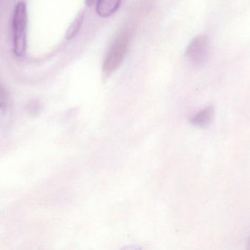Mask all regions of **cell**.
<instances>
[{
	"mask_svg": "<svg viewBox=\"0 0 250 250\" xmlns=\"http://www.w3.org/2000/svg\"><path fill=\"white\" fill-rule=\"evenodd\" d=\"M84 15L85 13L83 10H82L80 13H78L77 16L75 18L74 20L67 29L65 35L66 39H72L79 33L82 24H83V20H84Z\"/></svg>",
	"mask_w": 250,
	"mask_h": 250,
	"instance_id": "cell-6",
	"label": "cell"
},
{
	"mask_svg": "<svg viewBox=\"0 0 250 250\" xmlns=\"http://www.w3.org/2000/svg\"><path fill=\"white\" fill-rule=\"evenodd\" d=\"M95 0H85V3L87 6H92L95 3Z\"/></svg>",
	"mask_w": 250,
	"mask_h": 250,
	"instance_id": "cell-7",
	"label": "cell"
},
{
	"mask_svg": "<svg viewBox=\"0 0 250 250\" xmlns=\"http://www.w3.org/2000/svg\"><path fill=\"white\" fill-rule=\"evenodd\" d=\"M28 15L26 3L20 1L16 4L12 19L13 49L15 55L22 57L26 51V29Z\"/></svg>",
	"mask_w": 250,
	"mask_h": 250,
	"instance_id": "cell-1",
	"label": "cell"
},
{
	"mask_svg": "<svg viewBox=\"0 0 250 250\" xmlns=\"http://www.w3.org/2000/svg\"><path fill=\"white\" fill-rule=\"evenodd\" d=\"M122 0H98L96 11L98 16L107 18L114 14L118 10Z\"/></svg>",
	"mask_w": 250,
	"mask_h": 250,
	"instance_id": "cell-4",
	"label": "cell"
},
{
	"mask_svg": "<svg viewBox=\"0 0 250 250\" xmlns=\"http://www.w3.org/2000/svg\"><path fill=\"white\" fill-rule=\"evenodd\" d=\"M213 114H214V108L212 106H209L195 114L191 120V123L194 126L204 127L211 122Z\"/></svg>",
	"mask_w": 250,
	"mask_h": 250,
	"instance_id": "cell-5",
	"label": "cell"
},
{
	"mask_svg": "<svg viewBox=\"0 0 250 250\" xmlns=\"http://www.w3.org/2000/svg\"><path fill=\"white\" fill-rule=\"evenodd\" d=\"M130 32L126 29L119 33L113 41L103 65L105 77H109L123 63L130 44Z\"/></svg>",
	"mask_w": 250,
	"mask_h": 250,
	"instance_id": "cell-2",
	"label": "cell"
},
{
	"mask_svg": "<svg viewBox=\"0 0 250 250\" xmlns=\"http://www.w3.org/2000/svg\"><path fill=\"white\" fill-rule=\"evenodd\" d=\"M209 38L205 34L197 35L187 47L188 61L195 66H202L207 63L209 56Z\"/></svg>",
	"mask_w": 250,
	"mask_h": 250,
	"instance_id": "cell-3",
	"label": "cell"
}]
</instances>
